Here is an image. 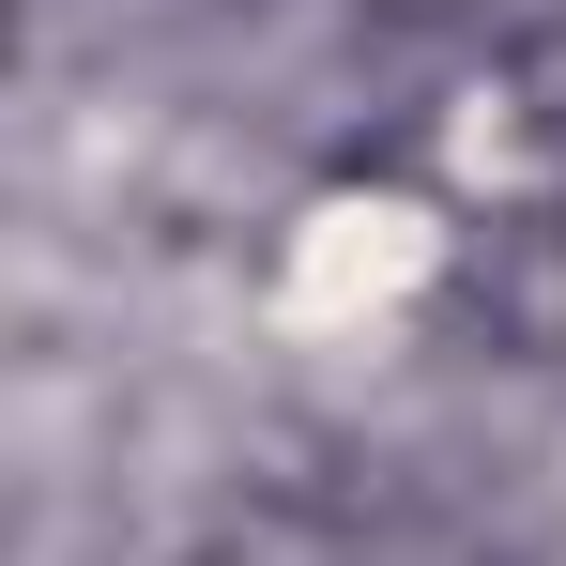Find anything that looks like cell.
Returning <instances> with one entry per match:
<instances>
[{"mask_svg":"<svg viewBox=\"0 0 566 566\" xmlns=\"http://www.w3.org/2000/svg\"><path fill=\"white\" fill-rule=\"evenodd\" d=\"M474 322L505 368H566V214H505L474 245Z\"/></svg>","mask_w":566,"mask_h":566,"instance_id":"1","label":"cell"}]
</instances>
